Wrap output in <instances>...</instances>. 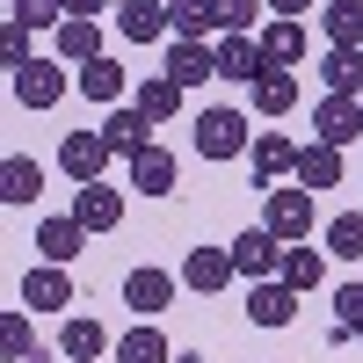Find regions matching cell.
<instances>
[{
	"label": "cell",
	"mask_w": 363,
	"mask_h": 363,
	"mask_svg": "<svg viewBox=\"0 0 363 363\" xmlns=\"http://www.w3.org/2000/svg\"><path fill=\"white\" fill-rule=\"evenodd\" d=\"M247 145H255V131H247V109H203L196 116V153L203 160H240V153H247Z\"/></svg>",
	"instance_id": "cell-1"
},
{
	"label": "cell",
	"mask_w": 363,
	"mask_h": 363,
	"mask_svg": "<svg viewBox=\"0 0 363 363\" xmlns=\"http://www.w3.org/2000/svg\"><path fill=\"white\" fill-rule=\"evenodd\" d=\"M8 87H15L22 109H58L66 87H73V73H66V58H29L22 73H8Z\"/></svg>",
	"instance_id": "cell-2"
},
{
	"label": "cell",
	"mask_w": 363,
	"mask_h": 363,
	"mask_svg": "<svg viewBox=\"0 0 363 363\" xmlns=\"http://www.w3.org/2000/svg\"><path fill=\"white\" fill-rule=\"evenodd\" d=\"M262 225L277 233L284 247H298V240L313 233V189H298V182H291V189H269V203H262Z\"/></svg>",
	"instance_id": "cell-3"
},
{
	"label": "cell",
	"mask_w": 363,
	"mask_h": 363,
	"mask_svg": "<svg viewBox=\"0 0 363 363\" xmlns=\"http://www.w3.org/2000/svg\"><path fill=\"white\" fill-rule=\"evenodd\" d=\"M233 269H240L247 284H269V277H284V240L269 233V225H247V233L233 240Z\"/></svg>",
	"instance_id": "cell-4"
},
{
	"label": "cell",
	"mask_w": 363,
	"mask_h": 363,
	"mask_svg": "<svg viewBox=\"0 0 363 363\" xmlns=\"http://www.w3.org/2000/svg\"><path fill=\"white\" fill-rule=\"evenodd\" d=\"M116 153H109V138L102 131H66L58 138V167L73 174V189H87V182H102V167H109Z\"/></svg>",
	"instance_id": "cell-5"
},
{
	"label": "cell",
	"mask_w": 363,
	"mask_h": 363,
	"mask_svg": "<svg viewBox=\"0 0 363 363\" xmlns=\"http://www.w3.org/2000/svg\"><path fill=\"white\" fill-rule=\"evenodd\" d=\"M15 298H22L29 313H66V306H73V277H66L58 262H37V269H22Z\"/></svg>",
	"instance_id": "cell-6"
},
{
	"label": "cell",
	"mask_w": 363,
	"mask_h": 363,
	"mask_svg": "<svg viewBox=\"0 0 363 363\" xmlns=\"http://www.w3.org/2000/svg\"><path fill=\"white\" fill-rule=\"evenodd\" d=\"M174 284H182V277H167V269H153V262H138L131 277H124V306H131L138 320H153V313L174 306Z\"/></svg>",
	"instance_id": "cell-7"
},
{
	"label": "cell",
	"mask_w": 363,
	"mask_h": 363,
	"mask_svg": "<svg viewBox=\"0 0 363 363\" xmlns=\"http://www.w3.org/2000/svg\"><path fill=\"white\" fill-rule=\"evenodd\" d=\"M51 58H66V66L80 73V66H95V58H102V22H87V15H66V22H58L51 29Z\"/></svg>",
	"instance_id": "cell-8"
},
{
	"label": "cell",
	"mask_w": 363,
	"mask_h": 363,
	"mask_svg": "<svg viewBox=\"0 0 363 363\" xmlns=\"http://www.w3.org/2000/svg\"><path fill=\"white\" fill-rule=\"evenodd\" d=\"M73 218H80L87 233H116V225H124V189H109V182L73 189Z\"/></svg>",
	"instance_id": "cell-9"
},
{
	"label": "cell",
	"mask_w": 363,
	"mask_h": 363,
	"mask_svg": "<svg viewBox=\"0 0 363 363\" xmlns=\"http://www.w3.org/2000/svg\"><path fill=\"white\" fill-rule=\"evenodd\" d=\"M116 29H124L131 44H160L174 29V0H124V8H116Z\"/></svg>",
	"instance_id": "cell-10"
},
{
	"label": "cell",
	"mask_w": 363,
	"mask_h": 363,
	"mask_svg": "<svg viewBox=\"0 0 363 363\" xmlns=\"http://www.w3.org/2000/svg\"><path fill=\"white\" fill-rule=\"evenodd\" d=\"M240 277V269H233V247H189V255H182V284H189V291H225Z\"/></svg>",
	"instance_id": "cell-11"
},
{
	"label": "cell",
	"mask_w": 363,
	"mask_h": 363,
	"mask_svg": "<svg viewBox=\"0 0 363 363\" xmlns=\"http://www.w3.org/2000/svg\"><path fill=\"white\" fill-rule=\"evenodd\" d=\"M247 109L269 116V124H277V116H291V109H298V80L277 73V66H262V73L247 80Z\"/></svg>",
	"instance_id": "cell-12"
},
{
	"label": "cell",
	"mask_w": 363,
	"mask_h": 363,
	"mask_svg": "<svg viewBox=\"0 0 363 363\" xmlns=\"http://www.w3.org/2000/svg\"><path fill=\"white\" fill-rule=\"evenodd\" d=\"M95 131L109 138V153H116V160H138L145 145H153V124H145V109H109Z\"/></svg>",
	"instance_id": "cell-13"
},
{
	"label": "cell",
	"mask_w": 363,
	"mask_h": 363,
	"mask_svg": "<svg viewBox=\"0 0 363 363\" xmlns=\"http://www.w3.org/2000/svg\"><path fill=\"white\" fill-rule=\"evenodd\" d=\"M247 167H255V189H269L277 174H298V145H291L284 131H262V138L247 145Z\"/></svg>",
	"instance_id": "cell-14"
},
{
	"label": "cell",
	"mask_w": 363,
	"mask_h": 363,
	"mask_svg": "<svg viewBox=\"0 0 363 363\" xmlns=\"http://www.w3.org/2000/svg\"><path fill=\"white\" fill-rule=\"evenodd\" d=\"M247 320H255V327H291V320H298V291H291L284 277L255 284V291H247Z\"/></svg>",
	"instance_id": "cell-15"
},
{
	"label": "cell",
	"mask_w": 363,
	"mask_h": 363,
	"mask_svg": "<svg viewBox=\"0 0 363 363\" xmlns=\"http://www.w3.org/2000/svg\"><path fill=\"white\" fill-rule=\"evenodd\" d=\"M313 131H320V145H349V138H363V102L320 95V109H313Z\"/></svg>",
	"instance_id": "cell-16"
},
{
	"label": "cell",
	"mask_w": 363,
	"mask_h": 363,
	"mask_svg": "<svg viewBox=\"0 0 363 363\" xmlns=\"http://www.w3.org/2000/svg\"><path fill=\"white\" fill-rule=\"evenodd\" d=\"M182 95H189V87H182L174 73H145L131 87V109H145V124H167V116L182 109Z\"/></svg>",
	"instance_id": "cell-17"
},
{
	"label": "cell",
	"mask_w": 363,
	"mask_h": 363,
	"mask_svg": "<svg viewBox=\"0 0 363 363\" xmlns=\"http://www.w3.org/2000/svg\"><path fill=\"white\" fill-rule=\"evenodd\" d=\"M160 73H174L182 87H203V80H218V44H167V66Z\"/></svg>",
	"instance_id": "cell-18"
},
{
	"label": "cell",
	"mask_w": 363,
	"mask_h": 363,
	"mask_svg": "<svg viewBox=\"0 0 363 363\" xmlns=\"http://www.w3.org/2000/svg\"><path fill=\"white\" fill-rule=\"evenodd\" d=\"M298 58H306V22H262V66H277V73H291Z\"/></svg>",
	"instance_id": "cell-19"
},
{
	"label": "cell",
	"mask_w": 363,
	"mask_h": 363,
	"mask_svg": "<svg viewBox=\"0 0 363 363\" xmlns=\"http://www.w3.org/2000/svg\"><path fill=\"white\" fill-rule=\"evenodd\" d=\"M44 196V167L37 160H29V153H8V160H0V203H37Z\"/></svg>",
	"instance_id": "cell-20"
},
{
	"label": "cell",
	"mask_w": 363,
	"mask_h": 363,
	"mask_svg": "<svg viewBox=\"0 0 363 363\" xmlns=\"http://www.w3.org/2000/svg\"><path fill=\"white\" fill-rule=\"evenodd\" d=\"M291 182H298V189H335V182H342V145H320V138L298 145V174Z\"/></svg>",
	"instance_id": "cell-21"
},
{
	"label": "cell",
	"mask_w": 363,
	"mask_h": 363,
	"mask_svg": "<svg viewBox=\"0 0 363 363\" xmlns=\"http://www.w3.org/2000/svg\"><path fill=\"white\" fill-rule=\"evenodd\" d=\"M320 87L342 102H363V51H327L320 58Z\"/></svg>",
	"instance_id": "cell-22"
},
{
	"label": "cell",
	"mask_w": 363,
	"mask_h": 363,
	"mask_svg": "<svg viewBox=\"0 0 363 363\" xmlns=\"http://www.w3.org/2000/svg\"><path fill=\"white\" fill-rule=\"evenodd\" d=\"M131 167V189H145V196H174V153L167 145H145L138 160H124Z\"/></svg>",
	"instance_id": "cell-23"
},
{
	"label": "cell",
	"mask_w": 363,
	"mask_h": 363,
	"mask_svg": "<svg viewBox=\"0 0 363 363\" xmlns=\"http://www.w3.org/2000/svg\"><path fill=\"white\" fill-rule=\"evenodd\" d=\"M320 29L335 51H363V0H327L320 8Z\"/></svg>",
	"instance_id": "cell-24"
},
{
	"label": "cell",
	"mask_w": 363,
	"mask_h": 363,
	"mask_svg": "<svg viewBox=\"0 0 363 363\" xmlns=\"http://www.w3.org/2000/svg\"><path fill=\"white\" fill-rule=\"evenodd\" d=\"M37 247H44V262H58V269H66V262L87 247V225L73 218V211H66V218H44V225H37Z\"/></svg>",
	"instance_id": "cell-25"
},
{
	"label": "cell",
	"mask_w": 363,
	"mask_h": 363,
	"mask_svg": "<svg viewBox=\"0 0 363 363\" xmlns=\"http://www.w3.org/2000/svg\"><path fill=\"white\" fill-rule=\"evenodd\" d=\"M102 349H116V342L102 335V327H95V320H80V313H73L66 327H58V356H66V363H95Z\"/></svg>",
	"instance_id": "cell-26"
},
{
	"label": "cell",
	"mask_w": 363,
	"mask_h": 363,
	"mask_svg": "<svg viewBox=\"0 0 363 363\" xmlns=\"http://www.w3.org/2000/svg\"><path fill=\"white\" fill-rule=\"evenodd\" d=\"M116 363H174V349H167V335L153 320H138L131 335H116Z\"/></svg>",
	"instance_id": "cell-27"
},
{
	"label": "cell",
	"mask_w": 363,
	"mask_h": 363,
	"mask_svg": "<svg viewBox=\"0 0 363 363\" xmlns=\"http://www.w3.org/2000/svg\"><path fill=\"white\" fill-rule=\"evenodd\" d=\"M0 356H8V363H51V349L29 335V313H22V306L0 320Z\"/></svg>",
	"instance_id": "cell-28"
},
{
	"label": "cell",
	"mask_w": 363,
	"mask_h": 363,
	"mask_svg": "<svg viewBox=\"0 0 363 363\" xmlns=\"http://www.w3.org/2000/svg\"><path fill=\"white\" fill-rule=\"evenodd\" d=\"M73 87H80L87 102H124V87H131V80H124V66H116V58H95V66H80V73H73Z\"/></svg>",
	"instance_id": "cell-29"
},
{
	"label": "cell",
	"mask_w": 363,
	"mask_h": 363,
	"mask_svg": "<svg viewBox=\"0 0 363 363\" xmlns=\"http://www.w3.org/2000/svg\"><path fill=\"white\" fill-rule=\"evenodd\" d=\"M262 73V37H218V80H255Z\"/></svg>",
	"instance_id": "cell-30"
},
{
	"label": "cell",
	"mask_w": 363,
	"mask_h": 363,
	"mask_svg": "<svg viewBox=\"0 0 363 363\" xmlns=\"http://www.w3.org/2000/svg\"><path fill=\"white\" fill-rule=\"evenodd\" d=\"M174 37H182V44L218 37V0H174Z\"/></svg>",
	"instance_id": "cell-31"
},
{
	"label": "cell",
	"mask_w": 363,
	"mask_h": 363,
	"mask_svg": "<svg viewBox=\"0 0 363 363\" xmlns=\"http://www.w3.org/2000/svg\"><path fill=\"white\" fill-rule=\"evenodd\" d=\"M284 284L306 298V291H320V247H306V240H298V247H284Z\"/></svg>",
	"instance_id": "cell-32"
},
{
	"label": "cell",
	"mask_w": 363,
	"mask_h": 363,
	"mask_svg": "<svg viewBox=\"0 0 363 363\" xmlns=\"http://www.w3.org/2000/svg\"><path fill=\"white\" fill-rule=\"evenodd\" d=\"M327 255L335 262H363V211H342V218L327 225Z\"/></svg>",
	"instance_id": "cell-33"
},
{
	"label": "cell",
	"mask_w": 363,
	"mask_h": 363,
	"mask_svg": "<svg viewBox=\"0 0 363 363\" xmlns=\"http://www.w3.org/2000/svg\"><path fill=\"white\" fill-rule=\"evenodd\" d=\"M269 0H218V37H255Z\"/></svg>",
	"instance_id": "cell-34"
},
{
	"label": "cell",
	"mask_w": 363,
	"mask_h": 363,
	"mask_svg": "<svg viewBox=\"0 0 363 363\" xmlns=\"http://www.w3.org/2000/svg\"><path fill=\"white\" fill-rule=\"evenodd\" d=\"M8 22H22V29H58V22H66V0H15Z\"/></svg>",
	"instance_id": "cell-35"
},
{
	"label": "cell",
	"mask_w": 363,
	"mask_h": 363,
	"mask_svg": "<svg viewBox=\"0 0 363 363\" xmlns=\"http://www.w3.org/2000/svg\"><path fill=\"white\" fill-rule=\"evenodd\" d=\"M29 58H37V51H29V29H22V22H8V29H0V66H8V73H22Z\"/></svg>",
	"instance_id": "cell-36"
},
{
	"label": "cell",
	"mask_w": 363,
	"mask_h": 363,
	"mask_svg": "<svg viewBox=\"0 0 363 363\" xmlns=\"http://www.w3.org/2000/svg\"><path fill=\"white\" fill-rule=\"evenodd\" d=\"M335 320L349 327V335L363 327V284H342V291H335Z\"/></svg>",
	"instance_id": "cell-37"
},
{
	"label": "cell",
	"mask_w": 363,
	"mask_h": 363,
	"mask_svg": "<svg viewBox=\"0 0 363 363\" xmlns=\"http://www.w3.org/2000/svg\"><path fill=\"white\" fill-rule=\"evenodd\" d=\"M269 15H284V22H306V15H313V0H269Z\"/></svg>",
	"instance_id": "cell-38"
},
{
	"label": "cell",
	"mask_w": 363,
	"mask_h": 363,
	"mask_svg": "<svg viewBox=\"0 0 363 363\" xmlns=\"http://www.w3.org/2000/svg\"><path fill=\"white\" fill-rule=\"evenodd\" d=\"M320 8H327V0H320Z\"/></svg>",
	"instance_id": "cell-39"
}]
</instances>
